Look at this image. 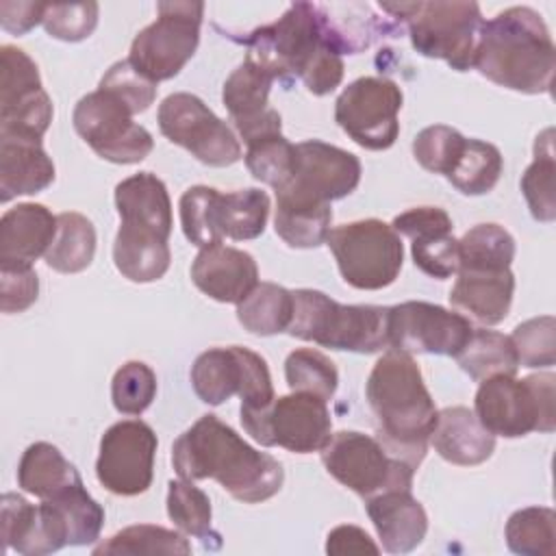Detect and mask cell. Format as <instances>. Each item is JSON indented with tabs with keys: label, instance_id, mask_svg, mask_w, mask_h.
<instances>
[{
	"label": "cell",
	"instance_id": "26",
	"mask_svg": "<svg viewBox=\"0 0 556 556\" xmlns=\"http://www.w3.org/2000/svg\"><path fill=\"white\" fill-rule=\"evenodd\" d=\"M54 182V163L41 141L0 137V202L33 195Z\"/></svg>",
	"mask_w": 556,
	"mask_h": 556
},
{
	"label": "cell",
	"instance_id": "31",
	"mask_svg": "<svg viewBox=\"0 0 556 556\" xmlns=\"http://www.w3.org/2000/svg\"><path fill=\"white\" fill-rule=\"evenodd\" d=\"M56 235L46 252V265L59 274H78L87 269L96 254L93 224L74 211L56 215Z\"/></svg>",
	"mask_w": 556,
	"mask_h": 556
},
{
	"label": "cell",
	"instance_id": "22",
	"mask_svg": "<svg viewBox=\"0 0 556 556\" xmlns=\"http://www.w3.org/2000/svg\"><path fill=\"white\" fill-rule=\"evenodd\" d=\"M458 278L450 291V304L478 319L495 326L506 319L515 293L510 269H456Z\"/></svg>",
	"mask_w": 556,
	"mask_h": 556
},
{
	"label": "cell",
	"instance_id": "29",
	"mask_svg": "<svg viewBox=\"0 0 556 556\" xmlns=\"http://www.w3.org/2000/svg\"><path fill=\"white\" fill-rule=\"evenodd\" d=\"M78 482L80 473L52 443L37 441L20 458L17 484L39 500H50Z\"/></svg>",
	"mask_w": 556,
	"mask_h": 556
},
{
	"label": "cell",
	"instance_id": "37",
	"mask_svg": "<svg viewBox=\"0 0 556 556\" xmlns=\"http://www.w3.org/2000/svg\"><path fill=\"white\" fill-rule=\"evenodd\" d=\"M515 239L500 224H478L458 239V269H510Z\"/></svg>",
	"mask_w": 556,
	"mask_h": 556
},
{
	"label": "cell",
	"instance_id": "30",
	"mask_svg": "<svg viewBox=\"0 0 556 556\" xmlns=\"http://www.w3.org/2000/svg\"><path fill=\"white\" fill-rule=\"evenodd\" d=\"M191 387L195 395L211 406H219L241 387V358L237 345L211 348L191 365Z\"/></svg>",
	"mask_w": 556,
	"mask_h": 556
},
{
	"label": "cell",
	"instance_id": "24",
	"mask_svg": "<svg viewBox=\"0 0 556 556\" xmlns=\"http://www.w3.org/2000/svg\"><path fill=\"white\" fill-rule=\"evenodd\" d=\"M430 441L443 460L460 467L480 465L489 460L495 450V437L467 406H447L439 410Z\"/></svg>",
	"mask_w": 556,
	"mask_h": 556
},
{
	"label": "cell",
	"instance_id": "10",
	"mask_svg": "<svg viewBox=\"0 0 556 556\" xmlns=\"http://www.w3.org/2000/svg\"><path fill=\"white\" fill-rule=\"evenodd\" d=\"M326 471L363 500L384 491H410L415 467L393 456L376 437L341 430L321 447Z\"/></svg>",
	"mask_w": 556,
	"mask_h": 556
},
{
	"label": "cell",
	"instance_id": "53",
	"mask_svg": "<svg viewBox=\"0 0 556 556\" xmlns=\"http://www.w3.org/2000/svg\"><path fill=\"white\" fill-rule=\"evenodd\" d=\"M326 552L332 556H345V554H380V547L371 541V536L358 528V526H337L328 532L326 539Z\"/></svg>",
	"mask_w": 556,
	"mask_h": 556
},
{
	"label": "cell",
	"instance_id": "50",
	"mask_svg": "<svg viewBox=\"0 0 556 556\" xmlns=\"http://www.w3.org/2000/svg\"><path fill=\"white\" fill-rule=\"evenodd\" d=\"M98 87L117 96L132 111V115L150 109V104L156 98V83L139 74L128 59L113 63Z\"/></svg>",
	"mask_w": 556,
	"mask_h": 556
},
{
	"label": "cell",
	"instance_id": "28",
	"mask_svg": "<svg viewBox=\"0 0 556 556\" xmlns=\"http://www.w3.org/2000/svg\"><path fill=\"white\" fill-rule=\"evenodd\" d=\"M167 239L135 226L119 224L113 243V263L130 282H154L169 269Z\"/></svg>",
	"mask_w": 556,
	"mask_h": 556
},
{
	"label": "cell",
	"instance_id": "42",
	"mask_svg": "<svg viewBox=\"0 0 556 556\" xmlns=\"http://www.w3.org/2000/svg\"><path fill=\"white\" fill-rule=\"evenodd\" d=\"M167 515L174 521V526L189 536L202 539L204 543L208 539H222L211 528V500L208 495L198 489L189 480H172L167 484Z\"/></svg>",
	"mask_w": 556,
	"mask_h": 556
},
{
	"label": "cell",
	"instance_id": "4",
	"mask_svg": "<svg viewBox=\"0 0 556 556\" xmlns=\"http://www.w3.org/2000/svg\"><path fill=\"white\" fill-rule=\"evenodd\" d=\"M473 67L500 87L549 93L556 48L543 17L530 7H510L482 22Z\"/></svg>",
	"mask_w": 556,
	"mask_h": 556
},
{
	"label": "cell",
	"instance_id": "32",
	"mask_svg": "<svg viewBox=\"0 0 556 556\" xmlns=\"http://www.w3.org/2000/svg\"><path fill=\"white\" fill-rule=\"evenodd\" d=\"M456 361L460 369L478 382L493 376H515L519 367L510 337L486 328H473L467 345L456 354Z\"/></svg>",
	"mask_w": 556,
	"mask_h": 556
},
{
	"label": "cell",
	"instance_id": "36",
	"mask_svg": "<svg viewBox=\"0 0 556 556\" xmlns=\"http://www.w3.org/2000/svg\"><path fill=\"white\" fill-rule=\"evenodd\" d=\"M50 122L52 102L43 87L0 98V137L41 141Z\"/></svg>",
	"mask_w": 556,
	"mask_h": 556
},
{
	"label": "cell",
	"instance_id": "38",
	"mask_svg": "<svg viewBox=\"0 0 556 556\" xmlns=\"http://www.w3.org/2000/svg\"><path fill=\"white\" fill-rule=\"evenodd\" d=\"M504 169L502 152L486 141L467 139L454 169L445 176L465 195L489 193Z\"/></svg>",
	"mask_w": 556,
	"mask_h": 556
},
{
	"label": "cell",
	"instance_id": "25",
	"mask_svg": "<svg viewBox=\"0 0 556 556\" xmlns=\"http://www.w3.org/2000/svg\"><path fill=\"white\" fill-rule=\"evenodd\" d=\"M115 208L122 224L143 228L163 239H169L172 200L165 182L152 172H139L117 182Z\"/></svg>",
	"mask_w": 556,
	"mask_h": 556
},
{
	"label": "cell",
	"instance_id": "34",
	"mask_svg": "<svg viewBox=\"0 0 556 556\" xmlns=\"http://www.w3.org/2000/svg\"><path fill=\"white\" fill-rule=\"evenodd\" d=\"M96 556H141V554H174V556H187L191 554V543L185 539V534L152 526V523H139L128 526L113 534L111 539L102 541L93 547Z\"/></svg>",
	"mask_w": 556,
	"mask_h": 556
},
{
	"label": "cell",
	"instance_id": "8",
	"mask_svg": "<svg viewBox=\"0 0 556 556\" xmlns=\"http://www.w3.org/2000/svg\"><path fill=\"white\" fill-rule=\"evenodd\" d=\"M554 374H532L526 378L493 376L480 382L473 413L493 434L517 439L528 432H552L556 428Z\"/></svg>",
	"mask_w": 556,
	"mask_h": 556
},
{
	"label": "cell",
	"instance_id": "21",
	"mask_svg": "<svg viewBox=\"0 0 556 556\" xmlns=\"http://www.w3.org/2000/svg\"><path fill=\"white\" fill-rule=\"evenodd\" d=\"M365 508L384 552L406 554L421 545L428 532V515L410 491L378 493L365 500Z\"/></svg>",
	"mask_w": 556,
	"mask_h": 556
},
{
	"label": "cell",
	"instance_id": "45",
	"mask_svg": "<svg viewBox=\"0 0 556 556\" xmlns=\"http://www.w3.org/2000/svg\"><path fill=\"white\" fill-rule=\"evenodd\" d=\"M465 141L467 137H463L456 128L434 124L417 132V137L413 139V156L424 169L447 176L454 169L458 156L463 154Z\"/></svg>",
	"mask_w": 556,
	"mask_h": 556
},
{
	"label": "cell",
	"instance_id": "6",
	"mask_svg": "<svg viewBox=\"0 0 556 556\" xmlns=\"http://www.w3.org/2000/svg\"><path fill=\"white\" fill-rule=\"evenodd\" d=\"M393 22L406 24L413 48L428 59H443L456 72L473 67L482 13L478 2H380Z\"/></svg>",
	"mask_w": 556,
	"mask_h": 556
},
{
	"label": "cell",
	"instance_id": "19",
	"mask_svg": "<svg viewBox=\"0 0 556 556\" xmlns=\"http://www.w3.org/2000/svg\"><path fill=\"white\" fill-rule=\"evenodd\" d=\"M393 230L410 239L413 263L428 276L445 280L458 269V239L452 217L439 206H417L393 217Z\"/></svg>",
	"mask_w": 556,
	"mask_h": 556
},
{
	"label": "cell",
	"instance_id": "40",
	"mask_svg": "<svg viewBox=\"0 0 556 556\" xmlns=\"http://www.w3.org/2000/svg\"><path fill=\"white\" fill-rule=\"evenodd\" d=\"M332 222L330 206H304L276 202V235L291 248H317L326 243Z\"/></svg>",
	"mask_w": 556,
	"mask_h": 556
},
{
	"label": "cell",
	"instance_id": "5",
	"mask_svg": "<svg viewBox=\"0 0 556 556\" xmlns=\"http://www.w3.org/2000/svg\"><path fill=\"white\" fill-rule=\"evenodd\" d=\"M293 293L291 337L321 348L371 354L389 348V306L339 304L315 289Z\"/></svg>",
	"mask_w": 556,
	"mask_h": 556
},
{
	"label": "cell",
	"instance_id": "27",
	"mask_svg": "<svg viewBox=\"0 0 556 556\" xmlns=\"http://www.w3.org/2000/svg\"><path fill=\"white\" fill-rule=\"evenodd\" d=\"M271 85H274V76L267 74L263 67H258L250 59H245L226 78L222 89V100L239 135L263 124L274 113V109L267 102Z\"/></svg>",
	"mask_w": 556,
	"mask_h": 556
},
{
	"label": "cell",
	"instance_id": "12",
	"mask_svg": "<svg viewBox=\"0 0 556 556\" xmlns=\"http://www.w3.org/2000/svg\"><path fill=\"white\" fill-rule=\"evenodd\" d=\"M245 432L265 447H285L293 454L321 452L332 437L326 400L311 393L274 397L263 408H241Z\"/></svg>",
	"mask_w": 556,
	"mask_h": 556
},
{
	"label": "cell",
	"instance_id": "49",
	"mask_svg": "<svg viewBox=\"0 0 556 556\" xmlns=\"http://www.w3.org/2000/svg\"><path fill=\"white\" fill-rule=\"evenodd\" d=\"M98 2H72V4H46L43 28L50 37L61 41H83L98 26Z\"/></svg>",
	"mask_w": 556,
	"mask_h": 556
},
{
	"label": "cell",
	"instance_id": "14",
	"mask_svg": "<svg viewBox=\"0 0 556 556\" xmlns=\"http://www.w3.org/2000/svg\"><path fill=\"white\" fill-rule=\"evenodd\" d=\"M361 161L356 154L319 139L295 143V169L291 178L276 189V202L330 206V202L350 195L361 182Z\"/></svg>",
	"mask_w": 556,
	"mask_h": 556
},
{
	"label": "cell",
	"instance_id": "43",
	"mask_svg": "<svg viewBox=\"0 0 556 556\" xmlns=\"http://www.w3.org/2000/svg\"><path fill=\"white\" fill-rule=\"evenodd\" d=\"M285 378L291 391L311 393L326 402L334 395L339 384V371L334 363L313 348H300L287 356Z\"/></svg>",
	"mask_w": 556,
	"mask_h": 556
},
{
	"label": "cell",
	"instance_id": "16",
	"mask_svg": "<svg viewBox=\"0 0 556 556\" xmlns=\"http://www.w3.org/2000/svg\"><path fill=\"white\" fill-rule=\"evenodd\" d=\"M402 89L382 76H361L334 102V122L365 150H387L400 135Z\"/></svg>",
	"mask_w": 556,
	"mask_h": 556
},
{
	"label": "cell",
	"instance_id": "51",
	"mask_svg": "<svg viewBox=\"0 0 556 556\" xmlns=\"http://www.w3.org/2000/svg\"><path fill=\"white\" fill-rule=\"evenodd\" d=\"M39 278L30 263H0V308L22 313L35 304Z\"/></svg>",
	"mask_w": 556,
	"mask_h": 556
},
{
	"label": "cell",
	"instance_id": "15",
	"mask_svg": "<svg viewBox=\"0 0 556 556\" xmlns=\"http://www.w3.org/2000/svg\"><path fill=\"white\" fill-rule=\"evenodd\" d=\"M161 132L208 167H226L241 159V143L198 96L178 91L167 96L156 113Z\"/></svg>",
	"mask_w": 556,
	"mask_h": 556
},
{
	"label": "cell",
	"instance_id": "33",
	"mask_svg": "<svg viewBox=\"0 0 556 556\" xmlns=\"http://www.w3.org/2000/svg\"><path fill=\"white\" fill-rule=\"evenodd\" d=\"M293 317V293L274 282H258L245 300L237 304L239 324L258 337L285 332Z\"/></svg>",
	"mask_w": 556,
	"mask_h": 556
},
{
	"label": "cell",
	"instance_id": "44",
	"mask_svg": "<svg viewBox=\"0 0 556 556\" xmlns=\"http://www.w3.org/2000/svg\"><path fill=\"white\" fill-rule=\"evenodd\" d=\"M63 515L67 528V545H89L100 539L104 526V508L85 491L83 482L50 497Z\"/></svg>",
	"mask_w": 556,
	"mask_h": 556
},
{
	"label": "cell",
	"instance_id": "13",
	"mask_svg": "<svg viewBox=\"0 0 556 556\" xmlns=\"http://www.w3.org/2000/svg\"><path fill=\"white\" fill-rule=\"evenodd\" d=\"M72 122L100 159L117 165L141 163L154 148L152 135L132 119V111L100 87L78 100Z\"/></svg>",
	"mask_w": 556,
	"mask_h": 556
},
{
	"label": "cell",
	"instance_id": "17",
	"mask_svg": "<svg viewBox=\"0 0 556 556\" xmlns=\"http://www.w3.org/2000/svg\"><path fill=\"white\" fill-rule=\"evenodd\" d=\"M156 434L141 419L113 424L100 439L96 476L100 484L124 497L146 493L154 478Z\"/></svg>",
	"mask_w": 556,
	"mask_h": 556
},
{
	"label": "cell",
	"instance_id": "20",
	"mask_svg": "<svg viewBox=\"0 0 556 556\" xmlns=\"http://www.w3.org/2000/svg\"><path fill=\"white\" fill-rule=\"evenodd\" d=\"M193 285L215 302L239 304L258 285V267L252 254L213 243L200 248L191 263Z\"/></svg>",
	"mask_w": 556,
	"mask_h": 556
},
{
	"label": "cell",
	"instance_id": "41",
	"mask_svg": "<svg viewBox=\"0 0 556 556\" xmlns=\"http://www.w3.org/2000/svg\"><path fill=\"white\" fill-rule=\"evenodd\" d=\"M245 148V165L256 180L276 191L291 178L295 169V146L282 132L256 137Z\"/></svg>",
	"mask_w": 556,
	"mask_h": 556
},
{
	"label": "cell",
	"instance_id": "3",
	"mask_svg": "<svg viewBox=\"0 0 556 556\" xmlns=\"http://www.w3.org/2000/svg\"><path fill=\"white\" fill-rule=\"evenodd\" d=\"M365 393L378 421L376 439L417 469L426 458L439 410L415 358L393 348L384 352L367 378Z\"/></svg>",
	"mask_w": 556,
	"mask_h": 556
},
{
	"label": "cell",
	"instance_id": "48",
	"mask_svg": "<svg viewBox=\"0 0 556 556\" xmlns=\"http://www.w3.org/2000/svg\"><path fill=\"white\" fill-rule=\"evenodd\" d=\"M510 341L515 345L519 365L552 367L556 363V319L552 315L532 317L519 324Z\"/></svg>",
	"mask_w": 556,
	"mask_h": 556
},
{
	"label": "cell",
	"instance_id": "23",
	"mask_svg": "<svg viewBox=\"0 0 556 556\" xmlns=\"http://www.w3.org/2000/svg\"><path fill=\"white\" fill-rule=\"evenodd\" d=\"M56 215L35 202L4 211L0 219V263H30L46 256L56 235Z\"/></svg>",
	"mask_w": 556,
	"mask_h": 556
},
{
	"label": "cell",
	"instance_id": "2",
	"mask_svg": "<svg viewBox=\"0 0 556 556\" xmlns=\"http://www.w3.org/2000/svg\"><path fill=\"white\" fill-rule=\"evenodd\" d=\"M172 465L182 480H217L243 504L274 497L285 482L282 465L271 454L248 445L217 415H202L174 441Z\"/></svg>",
	"mask_w": 556,
	"mask_h": 556
},
{
	"label": "cell",
	"instance_id": "9",
	"mask_svg": "<svg viewBox=\"0 0 556 556\" xmlns=\"http://www.w3.org/2000/svg\"><path fill=\"white\" fill-rule=\"evenodd\" d=\"M330 248L343 280L363 291H378L395 282L404 263V245L391 224L361 219L332 228Z\"/></svg>",
	"mask_w": 556,
	"mask_h": 556
},
{
	"label": "cell",
	"instance_id": "47",
	"mask_svg": "<svg viewBox=\"0 0 556 556\" xmlns=\"http://www.w3.org/2000/svg\"><path fill=\"white\" fill-rule=\"evenodd\" d=\"M0 508V536L4 552L13 549L22 556H35L37 506L17 493H4Z\"/></svg>",
	"mask_w": 556,
	"mask_h": 556
},
{
	"label": "cell",
	"instance_id": "46",
	"mask_svg": "<svg viewBox=\"0 0 556 556\" xmlns=\"http://www.w3.org/2000/svg\"><path fill=\"white\" fill-rule=\"evenodd\" d=\"M156 395V374L141 361L124 363L111 382V400L122 415H141Z\"/></svg>",
	"mask_w": 556,
	"mask_h": 556
},
{
	"label": "cell",
	"instance_id": "7",
	"mask_svg": "<svg viewBox=\"0 0 556 556\" xmlns=\"http://www.w3.org/2000/svg\"><path fill=\"white\" fill-rule=\"evenodd\" d=\"M178 206L182 232L198 248L222 243L224 237L232 241L256 239L269 217V195L254 187L222 193L195 185L180 195Z\"/></svg>",
	"mask_w": 556,
	"mask_h": 556
},
{
	"label": "cell",
	"instance_id": "35",
	"mask_svg": "<svg viewBox=\"0 0 556 556\" xmlns=\"http://www.w3.org/2000/svg\"><path fill=\"white\" fill-rule=\"evenodd\" d=\"M554 174V128H545L534 141V161L521 176V191L536 222L549 224L556 219Z\"/></svg>",
	"mask_w": 556,
	"mask_h": 556
},
{
	"label": "cell",
	"instance_id": "1",
	"mask_svg": "<svg viewBox=\"0 0 556 556\" xmlns=\"http://www.w3.org/2000/svg\"><path fill=\"white\" fill-rule=\"evenodd\" d=\"M243 43L274 80L300 78L313 96H326L343 80V46L324 4L295 2L274 24L254 28Z\"/></svg>",
	"mask_w": 556,
	"mask_h": 556
},
{
	"label": "cell",
	"instance_id": "39",
	"mask_svg": "<svg viewBox=\"0 0 556 556\" xmlns=\"http://www.w3.org/2000/svg\"><path fill=\"white\" fill-rule=\"evenodd\" d=\"M508 549L521 556H554L556 513L547 506L515 510L506 521Z\"/></svg>",
	"mask_w": 556,
	"mask_h": 556
},
{
	"label": "cell",
	"instance_id": "54",
	"mask_svg": "<svg viewBox=\"0 0 556 556\" xmlns=\"http://www.w3.org/2000/svg\"><path fill=\"white\" fill-rule=\"evenodd\" d=\"M46 2H0V22L7 33L24 35L43 22Z\"/></svg>",
	"mask_w": 556,
	"mask_h": 556
},
{
	"label": "cell",
	"instance_id": "18",
	"mask_svg": "<svg viewBox=\"0 0 556 556\" xmlns=\"http://www.w3.org/2000/svg\"><path fill=\"white\" fill-rule=\"evenodd\" d=\"M473 326L469 317L430 302L389 306V348L406 354L454 356L467 345Z\"/></svg>",
	"mask_w": 556,
	"mask_h": 556
},
{
	"label": "cell",
	"instance_id": "11",
	"mask_svg": "<svg viewBox=\"0 0 556 556\" xmlns=\"http://www.w3.org/2000/svg\"><path fill=\"white\" fill-rule=\"evenodd\" d=\"M159 17L130 43L128 61L152 83L174 78L195 54L200 41L202 2H159Z\"/></svg>",
	"mask_w": 556,
	"mask_h": 556
},
{
	"label": "cell",
	"instance_id": "52",
	"mask_svg": "<svg viewBox=\"0 0 556 556\" xmlns=\"http://www.w3.org/2000/svg\"><path fill=\"white\" fill-rule=\"evenodd\" d=\"M237 350L241 358V387L237 393L241 397V408H263L276 397L267 363L248 348L237 345Z\"/></svg>",
	"mask_w": 556,
	"mask_h": 556
}]
</instances>
